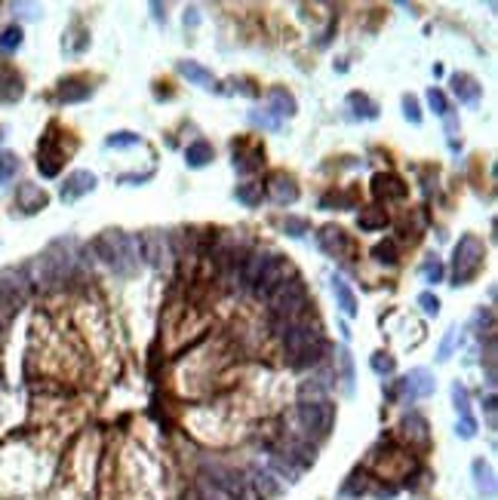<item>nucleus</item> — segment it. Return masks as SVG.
Segmentation results:
<instances>
[{"label":"nucleus","mask_w":498,"mask_h":500,"mask_svg":"<svg viewBox=\"0 0 498 500\" xmlns=\"http://www.w3.org/2000/svg\"><path fill=\"white\" fill-rule=\"evenodd\" d=\"M96 255L105 261L117 276H133L138 267V239L123 234V230H105L96 237Z\"/></svg>","instance_id":"1"},{"label":"nucleus","mask_w":498,"mask_h":500,"mask_svg":"<svg viewBox=\"0 0 498 500\" xmlns=\"http://www.w3.org/2000/svg\"><path fill=\"white\" fill-rule=\"evenodd\" d=\"M267 301H271L274 331L283 338V331L289 329L292 322H299V313H304V307H308V289H304V283L299 276H289V280H283L271 295H267Z\"/></svg>","instance_id":"2"},{"label":"nucleus","mask_w":498,"mask_h":500,"mask_svg":"<svg viewBox=\"0 0 498 500\" xmlns=\"http://www.w3.org/2000/svg\"><path fill=\"white\" fill-rule=\"evenodd\" d=\"M486 264V246L477 234H465L452 249V285H467Z\"/></svg>","instance_id":"3"},{"label":"nucleus","mask_w":498,"mask_h":500,"mask_svg":"<svg viewBox=\"0 0 498 500\" xmlns=\"http://www.w3.org/2000/svg\"><path fill=\"white\" fill-rule=\"evenodd\" d=\"M299 421L314 436H326L332 424H336V405L329 399H304L299 405Z\"/></svg>","instance_id":"4"},{"label":"nucleus","mask_w":498,"mask_h":500,"mask_svg":"<svg viewBox=\"0 0 498 500\" xmlns=\"http://www.w3.org/2000/svg\"><path fill=\"white\" fill-rule=\"evenodd\" d=\"M68 271H71V258H68V252H59V246H52L50 252H43L40 261H37V280H40L43 285L65 283Z\"/></svg>","instance_id":"5"},{"label":"nucleus","mask_w":498,"mask_h":500,"mask_svg":"<svg viewBox=\"0 0 498 500\" xmlns=\"http://www.w3.org/2000/svg\"><path fill=\"white\" fill-rule=\"evenodd\" d=\"M320 341V331L311 326V322H292L289 329L283 331V347H286V356H299L304 353L311 344H317Z\"/></svg>","instance_id":"6"},{"label":"nucleus","mask_w":498,"mask_h":500,"mask_svg":"<svg viewBox=\"0 0 498 500\" xmlns=\"http://www.w3.org/2000/svg\"><path fill=\"white\" fill-rule=\"evenodd\" d=\"M92 191H96V175H92L89 169H77L65 178L59 197H62V203H77L80 197H87V193H92Z\"/></svg>","instance_id":"7"},{"label":"nucleus","mask_w":498,"mask_h":500,"mask_svg":"<svg viewBox=\"0 0 498 500\" xmlns=\"http://www.w3.org/2000/svg\"><path fill=\"white\" fill-rule=\"evenodd\" d=\"M317 246H320V252H326L329 258H345V255H350V237H348L341 227H336V225L320 227Z\"/></svg>","instance_id":"8"},{"label":"nucleus","mask_w":498,"mask_h":500,"mask_svg":"<svg viewBox=\"0 0 498 500\" xmlns=\"http://www.w3.org/2000/svg\"><path fill=\"white\" fill-rule=\"evenodd\" d=\"M138 255H142L154 271H160V267L166 264V255H170L166 252V237L160 234V230H148L145 237H138Z\"/></svg>","instance_id":"9"},{"label":"nucleus","mask_w":498,"mask_h":500,"mask_svg":"<svg viewBox=\"0 0 498 500\" xmlns=\"http://www.w3.org/2000/svg\"><path fill=\"white\" fill-rule=\"evenodd\" d=\"M283 280H286V258H280V255L271 252V258H267L262 276H258V283L253 285V292H255V295H265V298H267V295H271Z\"/></svg>","instance_id":"10"},{"label":"nucleus","mask_w":498,"mask_h":500,"mask_svg":"<svg viewBox=\"0 0 498 500\" xmlns=\"http://www.w3.org/2000/svg\"><path fill=\"white\" fill-rule=\"evenodd\" d=\"M265 188H267V193H271V200L277 203V206H292V203L299 200V184H295V178L286 175V172H274Z\"/></svg>","instance_id":"11"},{"label":"nucleus","mask_w":498,"mask_h":500,"mask_svg":"<svg viewBox=\"0 0 498 500\" xmlns=\"http://www.w3.org/2000/svg\"><path fill=\"white\" fill-rule=\"evenodd\" d=\"M400 387H403V396L409 402L424 399V396L433 393V375L428 372V368H412V372L400 381Z\"/></svg>","instance_id":"12"},{"label":"nucleus","mask_w":498,"mask_h":500,"mask_svg":"<svg viewBox=\"0 0 498 500\" xmlns=\"http://www.w3.org/2000/svg\"><path fill=\"white\" fill-rule=\"evenodd\" d=\"M37 169H40V175H46V178H55L59 169H62V151L55 147L52 132L40 142V151H37Z\"/></svg>","instance_id":"13"},{"label":"nucleus","mask_w":498,"mask_h":500,"mask_svg":"<svg viewBox=\"0 0 498 500\" xmlns=\"http://www.w3.org/2000/svg\"><path fill=\"white\" fill-rule=\"evenodd\" d=\"M406 184H403V178H397V175H391V172H378L375 178H372V193H375V200H403L406 197Z\"/></svg>","instance_id":"14"},{"label":"nucleus","mask_w":498,"mask_h":500,"mask_svg":"<svg viewBox=\"0 0 498 500\" xmlns=\"http://www.w3.org/2000/svg\"><path fill=\"white\" fill-rule=\"evenodd\" d=\"M16 203H18V209L25 212V215H34V212H40L46 209V203H50V197L37 188V184H22L16 193Z\"/></svg>","instance_id":"15"},{"label":"nucleus","mask_w":498,"mask_h":500,"mask_svg":"<svg viewBox=\"0 0 498 500\" xmlns=\"http://www.w3.org/2000/svg\"><path fill=\"white\" fill-rule=\"evenodd\" d=\"M452 92H455L458 101H465V105H477L480 96H483V86H480L470 74H452Z\"/></svg>","instance_id":"16"},{"label":"nucleus","mask_w":498,"mask_h":500,"mask_svg":"<svg viewBox=\"0 0 498 500\" xmlns=\"http://www.w3.org/2000/svg\"><path fill=\"white\" fill-rule=\"evenodd\" d=\"M89 96H92V86L87 80H77V77L62 80V86H59V101H62V105H77V101H87Z\"/></svg>","instance_id":"17"},{"label":"nucleus","mask_w":498,"mask_h":500,"mask_svg":"<svg viewBox=\"0 0 498 500\" xmlns=\"http://www.w3.org/2000/svg\"><path fill=\"white\" fill-rule=\"evenodd\" d=\"M470 473H474V485H477L480 494L495 497V473H492V467H489L483 458H477L474 464H470Z\"/></svg>","instance_id":"18"},{"label":"nucleus","mask_w":498,"mask_h":500,"mask_svg":"<svg viewBox=\"0 0 498 500\" xmlns=\"http://www.w3.org/2000/svg\"><path fill=\"white\" fill-rule=\"evenodd\" d=\"M179 74L182 77H188L194 86H203V89H216V77H212V71H206L203 64L197 62H179Z\"/></svg>","instance_id":"19"},{"label":"nucleus","mask_w":498,"mask_h":500,"mask_svg":"<svg viewBox=\"0 0 498 500\" xmlns=\"http://www.w3.org/2000/svg\"><path fill=\"white\" fill-rule=\"evenodd\" d=\"M387 225H391V218H387V212L382 206H366V209H360V215H357V227L360 230H384Z\"/></svg>","instance_id":"20"},{"label":"nucleus","mask_w":498,"mask_h":500,"mask_svg":"<svg viewBox=\"0 0 498 500\" xmlns=\"http://www.w3.org/2000/svg\"><path fill=\"white\" fill-rule=\"evenodd\" d=\"M212 160H216V151H212L209 142H194L188 144V151H184V163L191 166V169H203V166H209Z\"/></svg>","instance_id":"21"},{"label":"nucleus","mask_w":498,"mask_h":500,"mask_svg":"<svg viewBox=\"0 0 498 500\" xmlns=\"http://www.w3.org/2000/svg\"><path fill=\"white\" fill-rule=\"evenodd\" d=\"M332 295H336V301H338V307H341L345 317H357V298L341 276H332Z\"/></svg>","instance_id":"22"},{"label":"nucleus","mask_w":498,"mask_h":500,"mask_svg":"<svg viewBox=\"0 0 498 500\" xmlns=\"http://www.w3.org/2000/svg\"><path fill=\"white\" fill-rule=\"evenodd\" d=\"M400 427H403V433H406V439H409V442H419V445H424V442H428V421H424L419 411H409V414H406Z\"/></svg>","instance_id":"23"},{"label":"nucleus","mask_w":498,"mask_h":500,"mask_svg":"<svg viewBox=\"0 0 498 500\" xmlns=\"http://www.w3.org/2000/svg\"><path fill=\"white\" fill-rule=\"evenodd\" d=\"M22 92H25V86L16 71H0V101H18Z\"/></svg>","instance_id":"24"},{"label":"nucleus","mask_w":498,"mask_h":500,"mask_svg":"<svg viewBox=\"0 0 498 500\" xmlns=\"http://www.w3.org/2000/svg\"><path fill=\"white\" fill-rule=\"evenodd\" d=\"M295 110H299V105H295V98L289 96L286 89H271V114L277 117H295Z\"/></svg>","instance_id":"25"},{"label":"nucleus","mask_w":498,"mask_h":500,"mask_svg":"<svg viewBox=\"0 0 498 500\" xmlns=\"http://www.w3.org/2000/svg\"><path fill=\"white\" fill-rule=\"evenodd\" d=\"M267 258H271V252H255V255L246 258V264H243V283L249 285V289H253V285L258 283V276H262Z\"/></svg>","instance_id":"26"},{"label":"nucleus","mask_w":498,"mask_h":500,"mask_svg":"<svg viewBox=\"0 0 498 500\" xmlns=\"http://www.w3.org/2000/svg\"><path fill=\"white\" fill-rule=\"evenodd\" d=\"M348 108H354V114L363 117V120H375L378 117V105L369 96H363V92H350V96H348Z\"/></svg>","instance_id":"27"},{"label":"nucleus","mask_w":498,"mask_h":500,"mask_svg":"<svg viewBox=\"0 0 498 500\" xmlns=\"http://www.w3.org/2000/svg\"><path fill=\"white\" fill-rule=\"evenodd\" d=\"M323 353H326V341L320 338L317 344H311L308 350H304V353H299L295 359H289V363H292V368H314V365H317L320 359H323Z\"/></svg>","instance_id":"28"},{"label":"nucleus","mask_w":498,"mask_h":500,"mask_svg":"<svg viewBox=\"0 0 498 500\" xmlns=\"http://www.w3.org/2000/svg\"><path fill=\"white\" fill-rule=\"evenodd\" d=\"M234 197H237V203L255 209V206H262V200H265V188L262 184H240V188L234 191Z\"/></svg>","instance_id":"29"},{"label":"nucleus","mask_w":498,"mask_h":500,"mask_svg":"<svg viewBox=\"0 0 498 500\" xmlns=\"http://www.w3.org/2000/svg\"><path fill=\"white\" fill-rule=\"evenodd\" d=\"M262 160H265V151H262V147H253L249 154H234V169L246 175V172L258 169V166H262Z\"/></svg>","instance_id":"30"},{"label":"nucleus","mask_w":498,"mask_h":500,"mask_svg":"<svg viewBox=\"0 0 498 500\" xmlns=\"http://www.w3.org/2000/svg\"><path fill=\"white\" fill-rule=\"evenodd\" d=\"M372 258L378 264H384V267H394L397 264V243H394V239H382V243H375L372 246Z\"/></svg>","instance_id":"31"},{"label":"nucleus","mask_w":498,"mask_h":500,"mask_svg":"<svg viewBox=\"0 0 498 500\" xmlns=\"http://www.w3.org/2000/svg\"><path fill=\"white\" fill-rule=\"evenodd\" d=\"M197 488H200V500H234V497L225 492V488H218L216 482H212L209 476H203L200 482H197Z\"/></svg>","instance_id":"32"},{"label":"nucleus","mask_w":498,"mask_h":500,"mask_svg":"<svg viewBox=\"0 0 498 500\" xmlns=\"http://www.w3.org/2000/svg\"><path fill=\"white\" fill-rule=\"evenodd\" d=\"M283 230H286V237H292V239H301L304 234L311 230V221L308 218H295V215H286L283 218Z\"/></svg>","instance_id":"33"},{"label":"nucleus","mask_w":498,"mask_h":500,"mask_svg":"<svg viewBox=\"0 0 498 500\" xmlns=\"http://www.w3.org/2000/svg\"><path fill=\"white\" fill-rule=\"evenodd\" d=\"M22 46V28L18 25H9L4 34H0V50L4 52H16Z\"/></svg>","instance_id":"34"},{"label":"nucleus","mask_w":498,"mask_h":500,"mask_svg":"<svg viewBox=\"0 0 498 500\" xmlns=\"http://www.w3.org/2000/svg\"><path fill=\"white\" fill-rule=\"evenodd\" d=\"M105 144L108 147H135V144H142V135H135V132H111L105 138Z\"/></svg>","instance_id":"35"},{"label":"nucleus","mask_w":498,"mask_h":500,"mask_svg":"<svg viewBox=\"0 0 498 500\" xmlns=\"http://www.w3.org/2000/svg\"><path fill=\"white\" fill-rule=\"evenodd\" d=\"M452 402H455V411H458V418H467L470 414V405H467V387L465 384H452Z\"/></svg>","instance_id":"36"},{"label":"nucleus","mask_w":498,"mask_h":500,"mask_svg":"<svg viewBox=\"0 0 498 500\" xmlns=\"http://www.w3.org/2000/svg\"><path fill=\"white\" fill-rule=\"evenodd\" d=\"M369 365H372V372H375V375H391L394 368H397L394 356H391V353H382V350H378V353H372Z\"/></svg>","instance_id":"37"},{"label":"nucleus","mask_w":498,"mask_h":500,"mask_svg":"<svg viewBox=\"0 0 498 500\" xmlns=\"http://www.w3.org/2000/svg\"><path fill=\"white\" fill-rule=\"evenodd\" d=\"M338 363H341V375H345V393L354 390V359H350L348 347L338 350Z\"/></svg>","instance_id":"38"},{"label":"nucleus","mask_w":498,"mask_h":500,"mask_svg":"<svg viewBox=\"0 0 498 500\" xmlns=\"http://www.w3.org/2000/svg\"><path fill=\"white\" fill-rule=\"evenodd\" d=\"M18 172V157L16 154H0V181H9Z\"/></svg>","instance_id":"39"},{"label":"nucleus","mask_w":498,"mask_h":500,"mask_svg":"<svg viewBox=\"0 0 498 500\" xmlns=\"http://www.w3.org/2000/svg\"><path fill=\"white\" fill-rule=\"evenodd\" d=\"M428 105L433 108V114H437V117H446L449 114V101H446V96H443V92L440 89H428Z\"/></svg>","instance_id":"40"},{"label":"nucleus","mask_w":498,"mask_h":500,"mask_svg":"<svg viewBox=\"0 0 498 500\" xmlns=\"http://www.w3.org/2000/svg\"><path fill=\"white\" fill-rule=\"evenodd\" d=\"M403 117L409 120L412 126L421 123V108H419V101H415V96H403Z\"/></svg>","instance_id":"41"},{"label":"nucleus","mask_w":498,"mask_h":500,"mask_svg":"<svg viewBox=\"0 0 498 500\" xmlns=\"http://www.w3.org/2000/svg\"><path fill=\"white\" fill-rule=\"evenodd\" d=\"M320 206H323V209H329V206H345V209H354V197H350V193H326V197L320 200Z\"/></svg>","instance_id":"42"},{"label":"nucleus","mask_w":498,"mask_h":500,"mask_svg":"<svg viewBox=\"0 0 498 500\" xmlns=\"http://www.w3.org/2000/svg\"><path fill=\"white\" fill-rule=\"evenodd\" d=\"M455 341H458V329H449L446 331V338H443V344H440V363H446V359L452 356V350H455Z\"/></svg>","instance_id":"43"},{"label":"nucleus","mask_w":498,"mask_h":500,"mask_svg":"<svg viewBox=\"0 0 498 500\" xmlns=\"http://www.w3.org/2000/svg\"><path fill=\"white\" fill-rule=\"evenodd\" d=\"M421 276H424V283H440L443 280V264L433 258V261L428 264H421Z\"/></svg>","instance_id":"44"},{"label":"nucleus","mask_w":498,"mask_h":500,"mask_svg":"<svg viewBox=\"0 0 498 500\" xmlns=\"http://www.w3.org/2000/svg\"><path fill=\"white\" fill-rule=\"evenodd\" d=\"M419 307L428 313V317H437L440 313V301H437V295H431V292H421L419 295Z\"/></svg>","instance_id":"45"},{"label":"nucleus","mask_w":498,"mask_h":500,"mask_svg":"<svg viewBox=\"0 0 498 500\" xmlns=\"http://www.w3.org/2000/svg\"><path fill=\"white\" fill-rule=\"evenodd\" d=\"M455 433H458L461 439H474V436H477V421L470 418V414H467V418H458Z\"/></svg>","instance_id":"46"},{"label":"nucleus","mask_w":498,"mask_h":500,"mask_svg":"<svg viewBox=\"0 0 498 500\" xmlns=\"http://www.w3.org/2000/svg\"><path fill=\"white\" fill-rule=\"evenodd\" d=\"M350 479H354V482L345 485V494H363L366 492V476L363 473H354Z\"/></svg>","instance_id":"47"},{"label":"nucleus","mask_w":498,"mask_h":500,"mask_svg":"<svg viewBox=\"0 0 498 500\" xmlns=\"http://www.w3.org/2000/svg\"><path fill=\"white\" fill-rule=\"evenodd\" d=\"M249 120H253V123H258V126H265V129H277V126H280V120L271 117V114H253Z\"/></svg>","instance_id":"48"},{"label":"nucleus","mask_w":498,"mask_h":500,"mask_svg":"<svg viewBox=\"0 0 498 500\" xmlns=\"http://www.w3.org/2000/svg\"><path fill=\"white\" fill-rule=\"evenodd\" d=\"M154 172H142V175H120V184H142V181H151Z\"/></svg>","instance_id":"49"},{"label":"nucleus","mask_w":498,"mask_h":500,"mask_svg":"<svg viewBox=\"0 0 498 500\" xmlns=\"http://www.w3.org/2000/svg\"><path fill=\"white\" fill-rule=\"evenodd\" d=\"M197 25H200V9L191 6L188 13H184V28H197Z\"/></svg>","instance_id":"50"},{"label":"nucleus","mask_w":498,"mask_h":500,"mask_svg":"<svg viewBox=\"0 0 498 500\" xmlns=\"http://www.w3.org/2000/svg\"><path fill=\"white\" fill-rule=\"evenodd\" d=\"M483 409H486V414H489V424H492V427H495V393H489V396H486Z\"/></svg>","instance_id":"51"},{"label":"nucleus","mask_w":498,"mask_h":500,"mask_svg":"<svg viewBox=\"0 0 498 500\" xmlns=\"http://www.w3.org/2000/svg\"><path fill=\"white\" fill-rule=\"evenodd\" d=\"M151 9H154V16H157V18H163V6H160V4H151Z\"/></svg>","instance_id":"52"}]
</instances>
